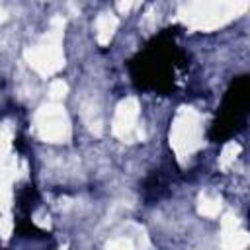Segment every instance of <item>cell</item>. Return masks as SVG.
<instances>
[{"instance_id": "cell-1", "label": "cell", "mask_w": 250, "mask_h": 250, "mask_svg": "<svg viewBox=\"0 0 250 250\" xmlns=\"http://www.w3.org/2000/svg\"><path fill=\"white\" fill-rule=\"evenodd\" d=\"M178 27H168L146 41V45L127 62L137 90L172 94L180 72L188 66L186 53L176 45Z\"/></svg>"}, {"instance_id": "cell-2", "label": "cell", "mask_w": 250, "mask_h": 250, "mask_svg": "<svg viewBox=\"0 0 250 250\" xmlns=\"http://www.w3.org/2000/svg\"><path fill=\"white\" fill-rule=\"evenodd\" d=\"M248 105H250V78L246 74H240L229 84L223 96L217 117L209 129V139L213 143H225L234 135H238L246 127Z\"/></svg>"}, {"instance_id": "cell-3", "label": "cell", "mask_w": 250, "mask_h": 250, "mask_svg": "<svg viewBox=\"0 0 250 250\" xmlns=\"http://www.w3.org/2000/svg\"><path fill=\"white\" fill-rule=\"evenodd\" d=\"M39 201V191L33 184H25L18 189V197H16V209L20 211V217H29V213L33 211L35 203Z\"/></svg>"}, {"instance_id": "cell-4", "label": "cell", "mask_w": 250, "mask_h": 250, "mask_svg": "<svg viewBox=\"0 0 250 250\" xmlns=\"http://www.w3.org/2000/svg\"><path fill=\"white\" fill-rule=\"evenodd\" d=\"M164 188H166V186H164V180L160 178V174H158V172H152V174L145 180V184H143L145 199H146L148 203L160 199V197L164 195Z\"/></svg>"}, {"instance_id": "cell-5", "label": "cell", "mask_w": 250, "mask_h": 250, "mask_svg": "<svg viewBox=\"0 0 250 250\" xmlns=\"http://www.w3.org/2000/svg\"><path fill=\"white\" fill-rule=\"evenodd\" d=\"M16 232L23 238H45L47 236V232L41 230L39 227H35L29 217H20L16 221Z\"/></svg>"}, {"instance_id": "cell-6", "label": "cell", "mask_w": 250, "mask_h": 250, "mask_svg": "<svg viewBox=\"0 0 250 250\" xmlns=\"http://www.w3.org/2000/svg\"><path fill=\"white\" fill-rule=\"evenodd\" d=\"M14 145H16V148H18V150H23V148H25V145H23V139H21V137H18V139L14 141Z\"/></svg>"}]
</instances>
